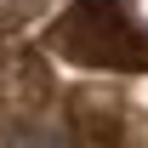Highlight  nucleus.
Returning <instances> with one entry per match:
<instances>
[{
	"instance_id": "obj_1",
	"label": "nucleus",
	"mask_w": 148,
	"mask_h": 148,
	"mask_svg": "<svg viewBox=\"0 0 148 148\" xmlns=\"http://www.w3.org/2000/svg\"><path fill=\"white\" fill-rule=\"evenodd\" d=\"M63 46L91 69H148V29L120 12V0H74Z\"/></svg>"
}]
</instances>
